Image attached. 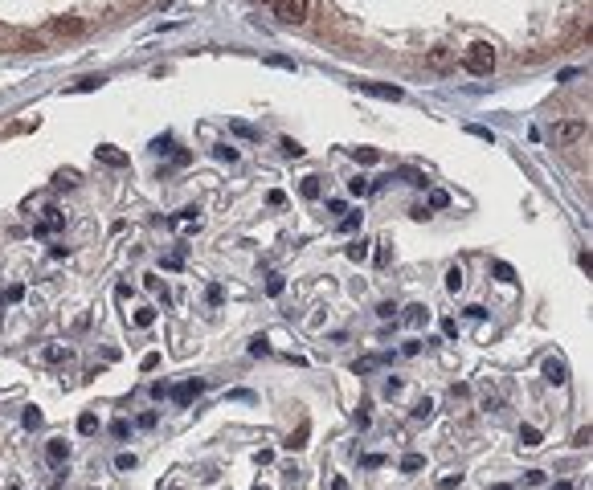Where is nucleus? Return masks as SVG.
I'll use <instances>...</instances> for the list:
<instances>
[{"instance_id": "nucleus-1", "label": "nucleus", "mask_w": 593, "mask_h": 490, "mask_svg": "<svg viewBox=\"0 0 593 490\" xmlns=\"http://www.w3.org/2000/svg\"><path fill=\"white\" fill-rule=\"evenodd\" d=\"M462 66L471 74H479V78H491V70L499 66V53L491 41H474V46H467V53H462Z\"/></svg>"}, {"instance_id": "nucleus-2", "label": "nucleus", "mask_w": 593, "mask_h": 490, "mask_svg": "<svg viewBox=\"0 0 593 490\" xmlns=\"http://www.w3.org/2000/svg\"><path fill=\"white\" fill-rule=\"evenodd\" d=\"M589 135V123L585 118H561L557 127H552V143L557 147H573V143H581Z\"/></svg>"}, {"instance_id": "nucleus-3", "label": "nucleus", "mask_w": 593, "mask_h": 490, "mask_svg": "<svg viewBox=\"0 0 593 490\" xmlns=\"http://www.w3.org/2000/svg\"><path fill=\"white\" fill-rule=\"evenodd\" d=\"M311 13V0H274V17L283 25H303Z\"/></svg>"}, {"instance_id": "nucleus-4", "label": "nucleus", "mask_w": 593, "mask_h": 490, "mask_svg": "<svg viewBox=\"0 0 593 490\" xmlns=\"http://www.w3.org/2000/svg\"><path fill=\"white\" fill-rule=\"evenodd\" d=\"M426 66H429L434 74H446V70H454V49H446V46L429 49V53H426Z\"/></svg>"}, {"instance_id": "nucleus-5", "label": "nucleus", "mask_w": 593, "mask_h": 490, "mask_svg": "<svg viewBox=\"0 0 593 490\" xmlns=\"http://www.w3.org/2000/svg\"><path fill=\"white\" fill-rule=\"evenodd\" d=\"M95 156L107 163V168H127V163H131V156H127V151H119V147H111V143H98Z\"/></svg>"}, {"instance_id": "nucleus-6", "label": "nucleus", "mask_w": 593, "mask_h": 490, "mask_svg": "<svg viewBox=\"0 0 593 490\" xmlns=\"http://www.w3.org/2000/svg\"><path fill=\"white\" fill-rule=\"evenodd\" d=\"M545 380L548 384H565V380H569V364L557 360V355H548L545 360Z\"/></svg>"}, {"instance_id": "nucleus-7", "label": "nucleus", "mask_w": 593, "mask_h": 490, "mask_svg": "<svg viewBox=\"0 0 593 490\" xmlns=\"http://www.w3.org/2000/svg\"><path fill=\"white\" fill-rule=\"evenodd\" d=\"M201 388H205V380H196V376H192V380H185L180 388H172V400H176V404H189L192 397H201Z\"/></svg>"}, {"instance_id": "nucleus-8", "label": "nucleus", "mask_w": 593, "mask_h": 490, "mask_svg": "<svg viewBox=\"0 0 593 490\" xmlns=\"http://www.w3.org/2000/svg\"><path fill=\"white\" fill-rule=\"evenodd\" d=\"M62 225H66V212H62V209H46V217L37 221V233H58Z\"/></svg>"}, {"instance_id": "nucleus-9", "label": "nucleus", "mask_w": 593, "mask_h": 490, "mask_svg": "<svg viewBox=\"0 0 593 490\" xmlns=\"http://www.w3.org/2000/svg\"><path fill=\"white\" fill-rule=\"evenodd\" d=\"M360 90L377 94V98H389V102H397V98H401V86H385V82H360Z\"/></svg>"}, {"instance_id": "nucleus-10", "label": "nucleus", "mask_w": 593, "mask_h": 490, "mask_svg": "<svg viewBox=\"0 0 593 490\" xmlns=\"http://www.w3.org/2000/svg\"><path fill=\"white\" fill-rule=\"evenodd\" d=\"M46 458H49V462H53V466H62V462H66V458H70V445L62 442V437H53V442L46 445Z\"/></svg>"}, {"instance_id": "nucleus-11", "label": "nucleus", "mask_w": 593, "mask_h": 490, "mask_svg": "<svg viewBox=\"0 0 593 490\" xmlns=\"http://www.w3.org/2000/svg\"><path fill=\"white\" fill-rule=\"evenodd\" d=\"M53 33H58V37H74V33H82V21H78V17H58V21H53Z\"/></svg>"}, {"instance_id": "nucleus-12", "label": "nucleus", "mask_w": 593, "mask_h": 490, "mask_svg": "<svg viewBox=\"0 0 593 490\" xmlns=\"http://www.w3.org/2000/svg\"><path fill=\"white\" fill-rule=\"evenodd\" d=\"M21 299H25V286H21V282H13V286L0 294V306H13V303H21Z\"/></svg>"}, {"instance_id": "nucleus-13", "label": "nucleus", "mask_w": 593, "mask_h": 490, "mask_svg": "<svg viewBox=\"0 0 593 490\" xmlns=\"http://www.w3.org/2000/svg\"><path fill=\"white\" fill-rule=\"evenodd\" d=\"M307 433H311V425H299V433H291V437H286V449H303V445H307Z\"/></svg>"}, {"instance_id": "nucleus-14", "label": "nucleus", "mask_w": 593, "mask_h": 490, "mask_svg": "<svg viewBox=\"0 0 593 490\" xmlns=\"http://www.w3.org/2000/svg\"><path fill=\"white\" fill-rule=\"evenodd\" d=\"M422 466H426V458H422V454H405V458H401V474H418Z\"/></svg>"}, {"instance_id": "nucleus-15", "label": "nucleus", "mask_w": 593, "mask_h": 490, "mask_svg": "<svg viewBox=\"0 0 593 490\" xmlns=\"http://www.w3.org/2000/svg\"><path fill=\"white\" fill-rule=\"evenodd\" d=\"M352 160L356 163H377L380 151H377V147H352Z\"/></svg>"}, {"instance_id": "nucleus-16", "label": "nucleus", "mask_w": 593, "mask_h": 490, "mask_svg": "<svg viewBox=\"0 0 593 490\" xmlns=\"http://www.w3.org/2000/svg\"><path fill=\"white\" fill-rule=\"evenodd\" d=\"M299 192H303V196H307V200H319V192H324V184H319V176H307V180H303V188H299Z\"/></svg>"}, {"instance_id": "nucleus-17", "label": "nucleus", "mask_w": 593, "mask_h": 490, "mask_svg": "<svg viewBox=\"0 0 593 490\" xmlns=\"http://www.w3.org/2000/svg\"><path fill=\"white\" fill-rule=\"evenodd\" d=\"M368 245H373V241H364V237L352 241V245H348V257H352V261H364V257H368Z\"/></svg>"}, {"instance_id": "nucleus-18", "label": "nucleus", "mask_w": 593, "mask_h": 490, "mask_svg": "<svg viewBox=\"0 0 593 490\" xmlns=\"http://www.w3.org/2000/svg\"><path fill=\"white\" fill-rule=\"evenodd\" d=\"M102 82H107V78H82V82H74L70 90H74V94H86V90H98Z\"/></svg>"}, {"instance_id": "nucleus-19", "label": "nucleus", "mask_w": 593, "mask_h": 490, "mask_svg": "<svg viewBox=\"0 0 593 490\" xmlns=\"http://www.w3.org/2000/svg\"><path fill=\"white\" fill-rule=\"evenodd\" d=\"M95 429H98V417H95V413H82V417H78V433H86V437H91Z\"/></svg>"}, {"instance_id": "nucleus-20", "label": "nucleus", "mask_w": 593, "mask_h": 490, "mask_svg": "<svg viewBox=\"0 0 593 490\" xmlns=\"http://www.w3.org/2000/svg\"><path fill=\"white\" fill-rule=\"evenodd\" d=\"M156 323V306H140L135 311V327H152Z\"/></svg>"}, {"instance_id": "nucleus-21", "label": "nucleus", "mask_w": 593, "mask_h": 490, "mask_svg": "<svg viewBox=\"0 0 593 490\" xmlns=\"http://www.w3.org/2000/svg\"><path fill=\"white\" fill-rule=\"evenodd\" d=\"M46 360H49V364H62V360H70V348L53 343V348H46Z\"/></svg>"}, {"instance_id": "nucleus-22", "label": "nucleus", "mask_w": 593, "mask_h": 490, "mask_svg": "<svg viewBox=\"0 0 593 490\" xmlns=\"http://www.w3.org/2000/svg\"><path fill=\"white\" fill-rule=\"evenodd\" d=\"M405 323H409V327H422V323H426V306H422V303H418V306H409Z\"/></svg>"}, {"instance_id": "nucleus-23", "label": "nucleus", "mask_w": 593, "mask_h": 490, "mask_svg": "<svg viewBox=\"0 0 593 490\" xmlns=\"http://www.w3.org/2000/svg\"><path fill=\"white\" fill-rule=\"evenodd\" d=\"M446 205H451V192L434 188V192H429V209H446Z\"/></svg>"}, {"instance_id": "nucleus-24", "label": "nucleus", "mask_w": 593, "mask_h": 490, "mask_svg": "<svg viewBox=\"0 0 593 490\" xmlns=\"http://www.w3.org/2000/svg\"><path fill=\"white\" fill-rule=\"evenodd\" d=\"M520 442H524V445H540V429H536V425H524V429H520Z\"/></svg>"}, {"instance_id": "nucleus-25", "label": "nucleus", "mask_w": 593, "mask_h": 490, "mask_svg": "<svg viewBox=\"0 0 593 490\" xmlns=\"http://www.w3.org/2000/svg\"><path fill=\"white\" fill-rule=\"evenodd\" d=\"M491 270H495V278H499V282H516V270H512L507 261H495Z\"/></svg>"}, {"instance_id": "nucleus-26", "label": "nucleus", "mask_w": 593, "mask_h": 490, "mask_svg": "<svg viewBox=\"0 0 593 490\" xmlns=\"http://www.w3.org/2000/svg\"><path fill=\"white\" fill-rule=\"evenodd\" d=\"M462 282H467V278H462V270L454 266L451 274H446V290H454V294H458V290H462Z\"/></svg>"}, {"instance_id": "nucleus-27", "label": "nucleus", "mask_w": 593, "mask_h": 490, "mask_svg": "<svg viewBox=\"0 0 593 490\" xmlns=\"http://www.w3.org/2000/svg\"><path fill=\"white\" fill-rule=\"evenodd\" d=\"M25 429H37V425H41V421H46V417H41V409H25Z\"/></svg>"}, {"instance_id": "nucleus-28", "label": "nucleus", "mask_w": 593, "mask_h": 490, "mask_svg": "<svg viewBox=\"0 0 593 490\" xmlns=\"http://www.w3.org/2000/svg\"><path fill=\"white\" fill-rule=\"evenodd\" d=\"M229 127H234V135H241V139H258V131L250 123H229Z\"/></svg>"}, {"instance_id": "nucleus-29", "label": "nucleus", "mask_w": 593, "mask_h": 490, "mask_svg": "<svg viewBox=\"0 0 593 490\" xmlns=\"http://www.w3.org/2000/svg\"><path fill=\"white\" fill-rule=\"evenodd\" d=\"M352 229H360V212H348V217L340 221V233H352Z\"/></svg>"}, {"instance_id": "nucleus-30", "label": "nucleus", "mask_w": 593, "mask_h": 490, "mask_svg": "<svg viewBox=\"0 0 593 490\" xmlns=\"http://www.w3.org/2000/svg\"><path fill=\"white\" fill-rule=\"evenodd\" d=\"M283 290H286L283 274H270V282H266V294H283Z\"/></svg>"}, {"instance_id": "nucleus-31", "label": "nucleus", "mask_w": 593, "mask_h": 490, "mask_svg": "<svg viewBox=\"0 0 593 490\" xmlns=\"http://www.w3.org/2000/svg\"><path fill=\"white\" fill-rule=\"evenodd\" d=\"M348 192H352V196H364V192H368V180H364V176L348 180Z\"/></svg>"}, {"instance_id": "nucleus-32", "label": "nucleus", "mask_w": 593, "mask_h": 490, "mask_svg": "<svg viewBox=\"0 0 593 490\" xmlns=\"http://www.w3.org/2000/svg\"><path fill=\"white\" fill-rule=\"evenodd\" d=\"M405 180H409V184H418V188H426V184H429L426 172H418V168H409V172H405Z\"/></svg>"}, {"instance_id": "nucleus-33", "label": "nucleus", "mask_w": 593, "mask_h": 490, "mask_svg": "<svg viewBox=\"0 0 593 490\" xmlns=\"http://www.w3.org/2000/svg\"><path fill=\"white\" fill-rule=\"evenodd\" d=\"M217 160H229V163H237V147H229V143H221V147H217Z\"/></svg>"}, {"instance_id": "nucleus-34", "label": "nucleus", "mask_w": 593, "mask_h": 490, "mask_svg": "<svg viewBox=\"0 0 593 490\" xmlns=\"http://www.w3.org/2000/svg\"><path fill=\"white\" fill-rule=\"evenodd\" d=\"M429 413H434V400H418V409H413V417H418V421H426Z\"/></svg>"}, {"instance_id": "nucleus-35", "label": "nucleus", "mask_w": 593, "mask_h": 490, "mask_svg": "<svg viewBox=\"0 0 593 490\" xmlns=\"http://www.w3.org/2000/svg\"><path fill=\"white\" fill-rule=\"evenodd\" d=\"M250 355H270V343H266V339H254V343H250Z\"/></svg>"}, {"instance_id": "nucleus-36", "label": "nucleus", "mask_w": 593, "mask_h": 490, "mask_svg": "<svg viewBox=\"0 0 593 490\" xmlns=\"http://www.w3.org/2000/svg\"><path fill=\"white\" fill-rule=\"evenodd\" d=\"M127 433H131V425H127V421H115V425H111V437H119V442H123Z\"/></svg>"}, {"instance_id": "nucleus-37", "label": "nucleus", "mask_w": 593, "mask_h": 490, "mask_svg": "<svg viewBox=\"0 0 593 490\" xmlns=\"http://www.w3.org/2000/svg\"><path fill=\"white\" fill-rule=\"evenodd\" d=\"M135 466V454H119L115 458V470H131Z\"/></svg>"}, {"instance_id": "nucleus-38", "label": "nucleus", "mask_w": 593, "mask_h": 490, "mask_svg": "<svg viewBox=\"0 0 593 490\" xmlns=\"http://www.w3.org/2000/svg\"><path fill=\"white\" fill-rule=\"evenodd\" d=\"M393 315H397V306H393V303H380L377 306V319H393Z\"/></svg>"}, {"instance_id": "nucleus-39", "label": "nucleus", "mask_w": 593, "mask_h": 490, "mask_svg": "<svg viewBox=\"0 0 593 490\" xmlns=\"http://www.w3.org/2000/svg\"><path fill=\"white\" fill-rule=\"evenodd\" d=\"M589 442H593V433H589V429H577V437H573V445H581V449H585Z\"/></svg>"}, {"instance_id": "nucleus-40", "label": "nucleus", "mask_w": 593, "mask_h": 490, "mask_svg": "<svg viewBox=\"0 0 593 490\" xmlns=\"http://www.w3.org/2000/svg\"><path fill=\"white\" fill-rule=\"evenodd\" d=\"M442 335H446V339H454V335H458V323H454V319H442Z\"/></svg>"}, {"instance_id": "nucleus-41", "label": "nucleus", "mask_w": 593, "mask_h": 490, "mask_svg": "<svg viewBox=\"0 0 593 490\" xmlns=\"http://www.w3.org/2000/svg\"><path fill=\"white\" fill-rule=\"evenodd\" d=\"M471 135H474V139H487V143H495V135H491L487 127H471Z\"/></svg>"}, {"instance_id": "nucleus-42", "label": "nucleus", "mask_w": 593, "mask_h": 490, "mask_svg": "<svg viewBox=\"0 0 593 490\" xmlns=\"http://www.w3.org/2000/svg\"><path fill=\"white\" fill-rule=\"evenodd\" d=\"M283 151H286V156H303V147H299L295 139H283Z\"/></svg>"}, {"instance_id": "nucleus-43", "label": "nucleus", "mask_w": 593, "mask_h": 490, "mask_svg": "<svg viewBox=\"0 0 593 490\" xmlns=\"http://www.w3.org/2000/svg\"><path fill=\"white\" fill-rule=\"evenodd\" d=\"M156 364H160V355H156V351H147V355H143V372H152Z\"/></svg>"}, {"instance_id": "nucleus-44", "label": "nucleus", "mask_w": 593, "mask_h": 490, "mask_svg": "<svg viewBox=\"0 0 593 490\" xmlns=\"http://www.w3.org/2000/svg\"><path fill=\"white\" fill-rule=\"evenodd\" d=\"M266 205H274V209H283V205H286V196H283V192H270V196H266Z\"/></svg>"}, {"instance_id": "nucleus-45", "label": "nucleus", "mask_w": 593, "mask_h": 490, "mask_svg": "<svg viewBox=\"0 0 593 490\" xmlns=\"http://www.w3.org/2000/svg\"><path fill=\"white\" fill-rule=\"evenodd\" d=\"M364 466L377 470V466H385V458H380V454H368V458H364Z\"/></svg>"}, {"instance_id": "nucleus-46", "label": "nucleus", "mask_w": 593, "mask_h": 490, "mask_svg": "<svg viewBox=\"0 0 593 490\" xmlns=\"http://www.w3.org/2000/svg\"><path fill=\"white\" fill-rule=\"evenodd\" d=\"M221 299H225V290H221V286H209V303H221Z\"/></svg>"}, {"instance_id": "nucleus-47", "label": "nucleus", "mask_w": 593, "mask_h": 490, "mask_svg": "<svg viewBox=\"0 0 593 490\" xmlns=\"http://www.w3.org/2000/svg\"><path fill=\"white\" fill-rule=\"evenodd\" d=\"M552 490H573V486H569V482H557V486H552Z\"/></svg>"}, {"instance_id": "nucleus-48", "label": "nucleus", "mask_w": 593, "mask_h": 490, "mask_svg": "<svg viewBox=\"0 0 593 490\" xmlns=\"http://www.w3.org/2000/svg\"><path fill=\"white\" fill-rule=\"evenodd\" d=\"M491 490H512V486H507V482H495V486H491Z\"/></svg>"}]
</instances>
